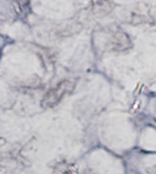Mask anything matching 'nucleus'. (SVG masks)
Instances as JSON below:
<instances>
[{"mask_svg":"<svg viewBox=\"0 0 156 174\" xmlns=\"http://www.w3.org/2000/svg\"><path fill=\"white\" fill-rule=\"evenodd\" d=\"M75 84L71 80H63L55 87L54 89H50L42 100V107L44 108H52L55 107L57 103L64 98L67 94L70 93L74 89Z\"/></svg>","mask_w":156,"mask_h":174,"instance_id":"f257e3e1","label":"nucleus"}]
</instances>
